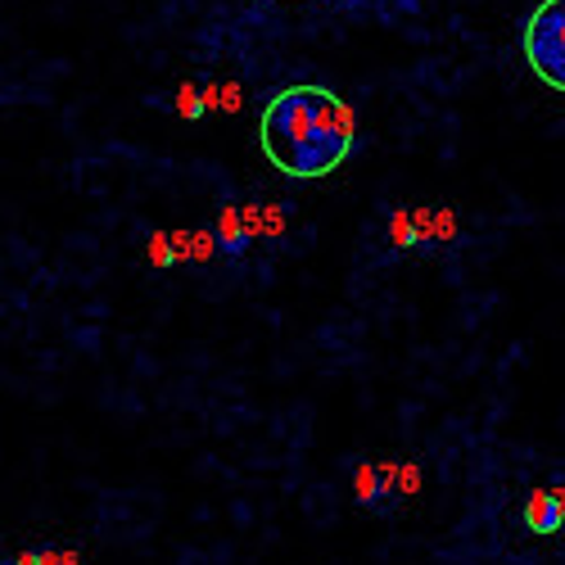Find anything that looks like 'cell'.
I'll return each mask as SVG.
<instances>
[{
    "mask_svg": "<svg viewBox=\"0 0 565 565\" xmlns=\"http://www.w3.org/2000/svg\"><path fill=\"white\" fill-rule=\"evenodd\" d=\"M353 140H358L353 109L326 86L276 90L258 122V146L267 163L299 181L335 172L353 154Z\"/></svg>",
    "mask_w": 565,
    "mask_h": 565,
    "instance_id": "6da1fadb",
    "label": "cell"
},
{
    "mask_svg": "<svg viewBox=\"0 0 565 565\" xmlns=\"http://www.w3.org/2000/svg\"><path fill=\"white\" fill-rule=\"evenodd\" d=\"M525 60L534 77L565 96V0H543L525 23Z\"/></svg>",
    "mask_w": 565,
    "mask_h": 565,
    "instance_id": "7a4b0ae2",
    "label": "cell"
},
{
    "mask_svg": "<svg viewBox=\"0 0 565 565\" xmlns=\"http://www.w3.org/2000/svg\"><path fill=\"white\" fill-rule=\"evenodd\" d=\"M561 525H565V493L534 489L525 498V530L530 534H556Z\"/></svg>",
    "mask_w": 565,
    "mask_h": 565,
    "instance_id": "3957f363",
    "label": "cell"
},
{
    "mask_svg": "<svg viewBox=\"0 0 565 565\" xmlns=\"http://www.w3.org/2000/svg\"><path fill=\"white\" fill-rule=\"evenodd\" d=\"M353 489H358V502H366V507H381V493H390V470H375V466H358V476H353Z\"/></svg>",
    "mask_w": 565,
    "mask_h": 565,
    "instance_id": "277c9868",
    "label": "cell"
},
{
    "mask_svg": "<svg viewBox=\"0 0 565 565\" xmlns=\"http://www.w3.org/2000/svg\"><path fill=\"white\" fill-rule=\"evenodd\" d=\"M245 241H249V235L241 231V217L226 213V217H222V249H226V254H241V249H245Z\"/></svg>",
    "mask_w": 565,
    "mask_h": 565,
    "instance_id": "5b68a950",
    "label": "cell"
},
{
    "mask_svg": "<svg viewBox=\"0 0 565 565\" xmlns=\"http://www.w3.org/2000/svg\"><path fill=\"white\" fill-rule=\"evenodd\" d=\"M177 109H181L185 118H200V114H204V100H200V90H195V86H181V96H177Z\"/></svg>",
    "mask_w": 565,
    "mask_h": 565,
    "instance_id": "8992f818",
    "label": "cell"
},
{
    "mask_svg": "<svg viewBox=\"0 0 565 565\" xmlns=\"http://www.w3.org/2000/svg\"><path fill=\"white\" fill-rule=\"evenodd\" d=\"M41 561L45 565H82L77 552H64V547H41Z\"/></svg>",
    "mask_w": 565,
    "mask_h": 565,
    "instance_id": "52a82bcc",
    "label": "cell"
},
{
    "mask_svg": "<svg viewBox=\"0 0 565 565\" xmlns=\"http://www.w3.org/2000/svg\"><path fill=\"white\" fill-rule=\"evenodd\" d=\"M150 254H154V263H159V267H168V263H172V245H168V235H154Z\"/></svg>",
    "mask_w": 565,
    "mask_h": 565,
    "instance_id": "ba28073f",
    "label": "cell"
},
{
    "mask_svg": "<svg viewBox=\"0 0 565 565\" xmlns=\"http://www.w3.org/2000/svg\"><path fill=\"white\" fill-rule=\"evenodd\" d=\"M10 565H45V561H41V552H19Z\"/></svg>",
    "mask_w": 565,
    "mask_h": 565,
    "instance_id": "9c48e42d",
    "label": "cell"
}]
</instances>
